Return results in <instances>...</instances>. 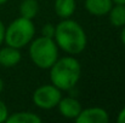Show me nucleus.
Listing matches in <instances>:
<instances>
[{"instance_id":"obj_1","label":"nucleus","mask_w":125,"mask_h":123,"mask_svg":"<svg viewBox=\"0 0 125 123\" xmlns=\"http://www.w3.org/2000/svg\"><path fill=\"white\" fill-rule=\"evenodd\" d=\"M53 40L64 52L69 54H79L86 47L87 38L83 27L78 22L66 18L55 27Z\"/></svg>"},{"instance_id":"obj_2","label":"nucleus","mask_w":125,"mask_h":123,"mask_svg":"<svg viewBox=\"0 0 125 123\" xmlns=\"http://www.w3.org/2000/svg\"><path fill=\"white\" fill-rule=\"evenodd\" d=\"M82 66L74 57H63L50 68V80L53 86L61 90L72 89L80 79Z\"/></svg>"},{"instance_id":"obj_3","label":"nucleus","mask_w":125,"mask_h":123,"mask_svg":"<svg viewBox=\"0 0 125 123\" xmlns=\"http://www.w3.org/2000/svg\"><path fill=\"white\" fill-rule=\"evenodd\" d=\"M32 62L40 69H50L58 58V46L52 38L39 36L29 46Z\"/></svg>"},{"instance_id":"obj_4","label":"nucleus","mask_w":125,"mask_h":123,"mask_svg":"<svg viewBox=\"0 0 125 123\" xmlns=\"http://www.w3.org/2000/svg\"><path fill=\"white\" fill-rule=\"evenodd\" d=\"M35 34V27L32 19L20 17L10 23L7 28H5L4 41L7 46L15 48H22L33 40Z\"/></svg>"},{"instance_id":"obj_5","label":"nucleus","mask_w":125,"mask_h":123,"mask_svg":"<svg viewBox=\"0 0 125 123\" xmlns=\"http://www.w3.org/2000/svg\"><path fill=\"white\" fill-rule=\"evenodd\" d=\"M61 98H62L61 89H58L52 83L38 87L34 90L33 97H32L35 106L42 110H50V109L56 107Z\"/></svg>"},{"instance_id":"obj_6","label":"nucleus","mask_w":125,"mask_h":123,"mask_svg":"<svg viewBox=\"0 0 125 123\" xmlns=\"http://www.w3.org/2000/svg\"><path fill=\"white\" fill-rule=\"evenodd\" d=\"M75 121L77 123H108L109 116L102 107H87L82 109Z\"/></svg>"},{"instance_id":"obj_7","label":"nucleus","mask_w":125,"mask_h":123,"mask_svg":"<svg viewBox=\"0 0 125 123\" xmlns=\"http://www.w3.org/2000/svg\"><path fill=\"white\" fill-rule=\"evenodd\" d=\"M58 106V111L60 114L66 117V118H77V116L80 114L82 111V104L74 99V98H71V97H67V98H61V100L58 101L57 104Z\"/></svg>"},{"instance_id":"obj_8","label":"nucleus","mask_w":125,"mask_h":123,"mask_svg":"<svg viewBox=\"0 0 125 123\" xmlns=\"http://www.w3.org/2000/svg\"><path fill=\"white\" fill-rule=\"evenodd\" d=\"M20 62H21L20 48L6 46L0 49V65H2L4 68H12L17 65Z\"/></svg>"},{"instance_id":"obj_9","label":"nucleus","mask_w":125,"mask_h":123,"mask_svg":"<svg viewBox=\"0 0 125 123\" xmlns=\"http://www.w3.org/2000/svg\"><path fill=\"white\" fill-rule=\"evenodd\" d=\"M113 6L112 0H85V8L94 16H104Z\"/></svg>"},{"instance_id":"obj_10","label":"nucleus","mask_w":125,"mask_h":123,"mask_svg":"<svg viewBox=\"0 0 125 123\" xmlns=\"http://www.w3.org/2000/svg\"><path fill=\"white\" fill-rule=\"evenodd\" d=\"M75 0H55V12L62 18H69L75 11Z\"/></svg>"},{"instance_id":"obj_11","label":"nucleus","mask_w":125,"mask_h":123,"mask_svg":"<svg viewBox=\"0 0 125 123\" xmlns=\"http://www.w3.org/2000/svg\"><path fill=\"white\" fill-rule=\"evenodd\" d=\"M109 22L113 27H124L125 25V5L123 4H115L111 7L109 12L107 13Z\"/></svg>"},{"instance_id":"obj_12","label":"nucleus","mask_w":125,"mask_h":123,"mask_svg":"<svg viewBox=\"0 0 125 123\" xmlns=\"http://www.w3.org/2000/svg\"><path fill=\"white\" fill-rule=\"evenodd\" d=\"M7 123H40L42 118L33 112H16L6 118Z\"/></svg>"},{"instance_id":"obj_13","label":"nucleus","mask_w":125,"mask_h":123,"mask_svg":"<svg viewBox=\"0 0 125 123\" xmlns=\"http://www.w3.org/2000/svg\"><path fill=\"white\" fill-rule=\"evenodd\" d=\"M39 12V2L37 0H23L20 5L21 17L33 19Z\"/></svg>"},{"instance_id":"obj_14","label":"nucleus","mask_w":125,"mask_h":123,"mask_svg":"<svg viewBox=\"0 0 125 123\" xmlns=\"http://www.w3.org/2000/svg\"><path fill=\"white\" fill-rule=\"evenodd\" d=\"M42 35L46 36V38H52L55 35V25H52L51 23H46L44 24V27L42 28Z\"/></svg>"},{"instance_id":"obj_15","label":"nucleus","mask_w":125,"mask_h":123,"mask_svg":"<svg viewBox=\"0 0 125 123\" xmlns=\"http://www.w3.org/2000/svg\"><path fill=\"white\" fill-rule=\"evenodd\" d=\"M9 117V110H7V106L6 104L0 100V123L6 122V118Z\"/></svg>"},{"instance_id":"obj_16","label":"nucleus","mask_w":125,"mask_h":123,"mask_svg":"<svg viewBox=\"0 0 125 123\" xmlns=\"http://www.w3.org/2000/svg\"><path fill=\"white\" fill-rule=\"evenodd\" d=\"M117 122H118V123H125V106L122 109V110H120V112L118 114Z\"/></svg>"},{"instance_id":"obj_17","label":"nucleus","mask_w":125,"mask_h":123,"mask_svg":"<svg viewBox=\"0 0 125 123\" xmlns=\"http://www.w3.org/2000/svg\"><path fill=\"white\" fill-rule=\"evenodd\" d=\"M4 36H5V25L0 19V45L4 42Z\"/></svg>"},{"instance_id":"obj_18","label":"nucleus","mask_w":125,"mask_h":123,"mask_svg":"<svg viewBox=\"0 0 125 123\" xmlns=\"http://www.w3.org/2000/svg\"><path fill=\"white\" fill-rule=\"evenodd\" d=\"M120 39H122V42L125 45V25L123 27V30H122V34H120Z\"/></svg>"},{"instance_id":"obj_19","label":"nucleus","mask_w":125,"mask_h":123,"mask_svg":"<svg viewBox=\"0 0 125 123\" xmlns=\"http://www.w3.org/2000/svg\"><path fill=\"white\" fill-rule=\"evenodd\" d=\"M113 2H115V4H123L125 5V0H112Z\"/></svg>"},{"instance_id":"obj_20","label":"nucleus","mask_w":125,"mask_h":123,"mask_svg":"<svg viewBox=\"0 0 125 123\" xmlns=\"http://www.w3.org/2000/svg\"><path fill=\"white\" fill-rule=\"evenodd\" d=\"M2 89H4V82H2V80L0 79V93L2 92Z\"/></svg>"},{"instance_id":"obj_21","label":"nucleus","mask_w":125,"mask_h":123,"mask_svg":"<svg viewBox=\"0 0 125 123\" xmlns=\"http://www.w3.org/2000/svg\"><path fill=\"white\" fill-rule=\"evenodd\" d=\"M5 2H7V0H0V5H2V4H5Z\"/></svg>"}]
</instances>
